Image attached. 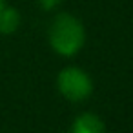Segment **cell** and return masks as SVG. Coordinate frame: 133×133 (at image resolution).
<instances>
[{"instance_id":"cell-6","label":"cell","mask_w":133,"mask_h":133,"mask_svg":"<svg viewBox=\"0 0 133 133\" xmlns=\"http://www.w3.org/2000/svg\"><path fill=\"white\" fill-rule=\"evenodd\" d=\"M6 8V0H0V11H2Z\"/></svg>"},{"instance_id":"cell-2","label":"cell","mask_w":133,"mask_h":133,"mask_svg":"<svg viewBox=\"0 0 133 133\" xmlns=\"http://www.w3.org/2000/svg\"><path fill=\"white\" fill-rule=\"evenodd\" d=\"M57 88L60 95L71 102H82L93 93V82L89 75L80 68H64L57 77Z\"/></svg>"},{"instance_id":"cell-4","label":"cell","mask_w":133,"mask_h":133,"mask_svg":"<svg viewBox=\"0 0 133 133\" xmlns=\"http://www.w3.org/2000/svg\"><path fill=\"white\" fill-rule=\"evenodd\" d=\"M20 13L11 8L6 6L2 11H0V35H11L20 28Z\"/></svg>"},{"instance_id":"cell-5","label":"cell","mask_w":133,"mask_h":133,"mask_svg":"<svg viewBox=\"0 0 133 133\" xmlns=\"http://www.w3.org/2000/svg\"><path fill=\"white\" fill-rule=\"evenodd\" d=\"M37 4L44 11H53V9H57L62 4V0H37Z\"/></svg>"},{"instance_id":"cell-3","label":"cell","mask_w":133,"mask_h":133,"mask_svg":"<svg viewBox=\"0 0 133 133\" xmlns=\"http://www.w3.org/2000/svg\"><path fill=\"white\" fill-rule=\"evenodd\" d=\"M69 133H106L104 122L93 113H82L75 118Z\"/></svg>"},{"instance_id":"cell-1","label":"cell","mask_w":133,"mask_h":133,"mask_svg":"<svg viewBox=\"0 0 133 133\" xmlns=\"http://www.w3.org/2000/svg\"><path fill=\"white\" fill-rule=\"evenodd\" d=\"M48 40L51 49L60 57H73L77 55L84 42H86V31L82 22L71 15V13H58L49 26Z\"/></svg>"}]
</instances>
